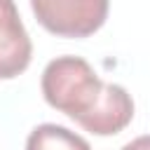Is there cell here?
<instances>
[{
    "instance_id": "6da1fadb",
    "label": "cell",
    "mask_w": 150,
    "mask_h": 150,
    "mask_svg": "<svg viewBox=\"0 0 150 150\" xmlns=\"http://www.w3.org/2000/svg\"><path fill=\"white\" fill-rule=\"evenodd\" d=\"M101 77L82 56H56L42 70V96L45 101L75 120L77 124L94 110L103 94Z\"/></svg>"
},
{
    "instance_id": "7a4b0ae2",
    "label": "cell",
    "mask_w": 150,
    "mask_h": 150,
    "mask_svg": "<svg viewBox=\"0 0 150 150\" xmlns=\"http://www.w3.org/2000/svg\"><path fill=\"white\" fill-rule=\"evenodd\" d=\"M110 0H30L38 23L59 38H89L108 19Z\"/></svg>"
},
{
    "instance_id": "3957f363",
    "label": "cell",
    "mask_w": 150,
    "mask_h": 150,
    "mask_svg": "<svg viewBox=\"0 0 150 150\" xmlns=\"http://www.w3.org/2000/svg\"><path fill=\"white\" fill-rule=\"evenodd\" d=\"M33 56V42L23 28L14 0H0V80L21 75Z\"/></svg>"
},
{
    "instance_id": "277c9868",
    "label": "cell",
    "mask_w": 150,
    "mask_h": 150,
    "mask_svg": "<svg viewBox=\"0 0 150 150\" xmlns=\"http://www.w3.org/2000/svg\"><path fill=\"white\" fill-rule=\"evenodd\" d=\"M134 117V101L122 84H103V94L80 127L94 136H115Z\"/></svg>"
},
{
    "instance_id": "5b68a950",
    "label": "cell",
    "mask_w": 150,
    "mask_h": 150,
    "mask_svg": "<svg viewBox=\"0 0 150 150\" xmlns=\"http://www.w3.org/2000/svg\"><path fill=\"white\" fill-rule=\"evenodd\" d=\"M26 150H91V145L75 131L61 124H40L26 138Z\"/></svg>"
},
{
    "instance_id": "8992f818",
    "label": "cell",
    "mask_w": 150,
    "mask_h": 150,
    "mask_svg": "<svg viewBox=\"0 0 150 150\" xmlns=\"http://www.w3.org/2000/svg\"><path fill=\"white\" fill-rule=\"evenodd\" d=\"M122 150H150V138H148V136H138V138H134L131 143H127Z\"/></svg>"
}]
</instances>
